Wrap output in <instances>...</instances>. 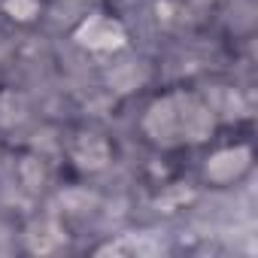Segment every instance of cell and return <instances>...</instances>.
Instances as JSON below:
<instances>
[{"label":"cell","mask_w":258,"mask_h":258,"mask_svg":"<svg viewBox=\"0 0 258 258\" xmlns=\"http://www.w3.org/2000/svg\"><path fill=\"white\" fill-rule=\"evenodd\" d=\"M73 228L64 222V216L58 210H46V207H37L19 228V240H22V249L31 252V255H55V252H64L73 240Z\"/></svg>","instance_id":"cell-5"},{"label":"cell","mask_w":258,"mask_h":258,"mask_svg":"<svg viewBox=\"0 0 258 258\" xmlns=\"http://www.w3.org/2000/svg\"><path fill=\"white\" fill-rule=\"evenodd\" d=\"M121 158L118 140L94 121H73L58 137V170L67 182H97Z\"/></svg>","instance_id":"cell-3"},{"label":"cell","mask_w":258,"mask_h":258,"mask_svg":"<svg viewBox=\"0 0 258 258\" xmlns=\"http://www.w3.org/2000/svg\"><path fill=\"white\" fill-rule=\"evenodd\" d=\"M225 127L210 88L198 82H164L152 88L134 115V137L149 155L188 158Z\"/></svg>","instance_id":"cell-1"},{"label":"cell","mask_w":258,"mask_h":258,"mask_svg":"<svg viewBox=\"0 0 258 258\" xmlns=\"http://www.w3.org/2000/svg\"><path fill=\"white\" fill-rule=\"evenodd\" d=\"M188 161H191L188 176L195 188L213 191V195L243 188L252 179L258 164L252 124H243V121L225 124L210 143H204L188 155Z\"/></svg>","instance_id":"cell-2"},{"label":"cell","mask_w":258,"mask_h":258,"mask_svg":"<svg viewBox=\"0 0 258 258\" xmlns=\"http://www.w3.org/2000/svg\"><path fill=\"white\" fill-rule=\"evenodd\" d=\"M13 179L28 198L40 201V198H46L52 191L55 164L46 155H40L37 149H19L16 158H13Z\"/></svg>","instance_id":"cell-6"},{"label":"cell","mask_w":258,"mask_h":258,"mask_svg":"<svg viewBox=\"0 0 258 258\" xmlns=\"http://www.w3.org/2000/svg\"><path fill=\"white\" fill-rule=\"evenodd\" d=\"M67 43L91 64H112L134 49V28L118 10L97 4L70 22Z\"/></svg>","instance_id":"cell-4"},{"label":"cell","mask_w":258,"mask_h":258,"mask_svg":"<svg viewBox=\"0 0 258 258\" xmlns=\"http://www.w3.org/2000/svg\"><path fill=\"white\" fill-rule=\"evenodd\" d=\"M31 118V103L16 85H0V131H16Z\"/></svg>","instance_id":"cell-8"},{"label":"cell","mask_w":258,"mask_h":258,"mask_svg":"<svg viewBox=\"0 0 258 258\" xmlns=\"http://www.w3.org/2000/svg\"><path fill=\"white\" fill-rule=\"evenodd\" d=\"M49 13H52V0H0V25L19 34H31L43 28Z\"/></svg>","instance_id":"cell-7"},{"label":"cell","mask_w":258,"mask_h":258,"mask_svg":"<svg viewBox=\"0 0 258 258\" xmlns=\"http://www.w3.org/2000/svg\"><path fill=\"white\" fill-rule=\"evenodd\" d=\"M173 4H176L188 19H207V16H213V13L222 7V0H173Z\"/></svg>","instance_id":"cell-9"}]
</instances>
